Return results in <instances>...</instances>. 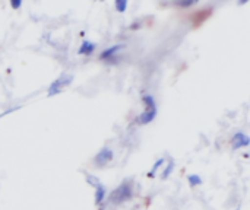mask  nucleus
<instances>
[{
    "instance_id": "nucleus-15",
    "label": "nucleus",
    "mask_w": 250,
    "mask_h": 210,
    "mask_svg": "<svg viewBox=\"0 0 250 210\" xmlns=\"http://www.w3.org/2000/svg\"><path fill=\"white\" fill-rule=\"evenodd\" d=\"M21 6H22V1L21 0H12L10 1V7L12 9H19Z\"/></svg>"
},
{
    "instance_id": "nucleus-13",
    "label": "nucleus",
    "mask_w": 250,
    "mask_h": 210,
    "mask_svg": "<svg viewBox=\"0 0 250 210\" xmlns=\"http://www.w3.org/2000/svg\"><path fill=\"white\" fill-rule=\"evenodd\" d=\"M114 7H116V10L120 12V13L126 12V9H127V0H116Z\"/></svg>"
},
{
    "instance_id": "nucleus-5",
    "label": "nucleus",
    "mask_w": 250,
    "mask_h": 210,
    "mask_svg": "<svg viewBox=\"0 0 250 210\" xmlns=\"http://www.w3.org/2000/svg\"><path fill=\"white\" fill-rule=\"evenodd\" d=\"M212 10H214V9H212L211 6H208V7H205V9H199V10L193 12V13L190 15V20H192L193 26H195V28L201 26V25L212 15Z\"/></svg>"
},
{
    "instance_id": "nucleus-6",
    "label": "nucleus",
    "mask_w": 250,
    "mask_h": 210,
    "mask_svg": "<svg viewBox=\"0 0 250 210\" xmlns=\"http://www.w3.org/2000/svg\"><path fill=\"white\" fill-rule=\"evenodd\" d=\"M113 156H114V153H113V151H111L110 148H103V149L94 156V165L101 168V167L107 165L108 162H111V161H113Z\"/></svg>"
},
{
    "instance_id": "nucleus-4",
    "label": "nucleus",
    "mask_w": 250,
    "mask_h": 210,
    "mask_svg": "<svg viewBox=\"0 0 250 210\" xmlns=\"http://www.w3.org/2000/svg\"><path fill=\"white\" fill-rule=\"evenodd\" d=\"M126 45L125 44H116L113 47H108L105 50H103L98 56V58L101 61H108V63H117L119 61V57H117V53L122 51Z\"/></svg>"
},
{
    "instance_id": "nucleus-10",
    "label": "nucleus",
    "mask_w": 250,
    "mask_h": 210,
    "mask_svg": "<svg viewBox=\"0 0 250 210\" xmlns=\"http://www.w3.org/2000/svg\"><path fill=\"white\" fill-rule=\"evenodd\" d=\"M166 162V158H160L155 164H154V167L151 168V171L148 172V178H154L155 177V171L157 170H160L161 167H163V164Z\"/></svg>"
},
{
    "instance_id": "nucleus-8",
    "label": "nucleus",
    "mask_w": 250,
    "mask_h": 210,
    "mask_svg": "<svg viewBox=\"0 0 250 210\" xmlns=\"http://www.w3.org/2000/svg\"><path fill=\"white\" fill-rule=\"evenodd\" d=\"M94 189H95V205L100 206V205H103V202L107 197V189L100 181L97 184H94Z\"/></svg>"
},
{
    "instance_id": "nucleus-14",
    "label": "nucleus",
    "mask_w": 250,
    "mask_h": 210,
    "mask_svg": "<svg viewBox=\"0 0 250 210\" xmlns=\"http://www.w3.org/2000/svg\"><path fill=\"white\" fill-rule=\"evenodd\" d=\"M179 7H190L193 4H196V0H186V1H177L176 3Z\"/></svg>"
},
{
    "instance_id": "nucleus-16",
    "label": "nucleus",
    "mask_w": 250,
    "mask_h": 210,
    "mask_svg": "<svg viewBox=\"0 0 250 210\" xmlns=\"http://www.w3.org/2000/svg\"><path fill=\"white\" fill-rule=\"evenodd\" d=\"M13 110H15V108H12V110H7V111H6V113H4V114H0V118H1V117H3V115H6V114H9V113H12V111H13Z\"/></svg>"
},
{
    "instance_id": "nucleus-1",
    "label": "nucleus",
    "mask_w": 250,
    "mask_h": 210,
    "mask_svg": "<svg viewBox=\"0 0 250 210\" xmlns=\"http://www.w3.org/2000/svg\"><path fill=\"white\" fill-rule=\"evenodd\" d=\"M133 181L132 180H126L123 181L116 190L111 191V194L108 196V202L111 205H122L127 200H130L133 197Z\"/></svg>"
},
{
    "instance_id": "nucleus-11",
    "label": "nucleus",
    "mask_w": 250,
    "mask_h": 210,
    "mask_svg": "<svg viewBox=\"0 0 250 210\" xmlns=\"http://www.w3.org/2000/svg\"><path fill=\"white\" fill-rule=\"evenodd\" d=\"M188 180H189V184H190L192 187H198V186H201V184L204 183V180H202L199 175H196V174H190V175L188 177Z\"/></svg>"
},
{
    "instance_id": "nucleus-9",
    "label": "nucleus",
    "mask_w": 250,
    "mask_h": 210,
    "mask_svg": "<svg viewBox=\"0 0 250 210\" xmlns=\"http://www.w3.org/2000/svg\"><path fill=\"white\" fill-rule=\"evenodd\" d=\"M97 48V44L95 42H91V41H83L78 50V54L81 56H91Z\"/></svg>"
},
{
    "instance_id": "nucleus-12",
    "label": "nucleus",
    "mask_w": 250,
    "mask_h": 210,
    "mask_svg": "<svg viewBox=\"0 0 250 210\" xmlns=\"http://www.w3.org/2000/svg\"><path fill=\"white\" fill-rule=\"evenodd\" d=\"M173 170H174V162H173V159H170V162H168V167H167V168L164 170V172L161 174V180H167V178L171 175Z\"/></svg>"
},
{
    "instance_id": "nucleus-3",
    "label": "nucleus",
    "mask_w": 250,
    "mask_h": 210,
    "mask_svg": "<svg viewBox=\"0 0 250 210\" xmlns=\"http://www.w3.org/2000/svg\"><path fill=\"white\" fill-rule=\"evenodd\" d=\"M73 80V76L72 75H62L60 77H57L54 82H51V85L48 86V91H47V95L48 96H54V95H59L66 86H69Z\"/></svg>"
},
{
    "instance_id": "nucleus-2",
    "label": "nucleus",
    "mask_w": 250,
    "mask_h": 210,
    "mask_svg": "<svg viewBox=\"0 0 250 210\" xmlns=\"http://www.w3.org/2000/svg\"><path fill=\"white\" fill-rule=\"evenodd\" d=\"M142 101L145 104V111L138 117V123L145 126V124H149L151 121L155 120L157 114H158V108H157V101L152 95L146 94L142 96Z\"/></svg>"
},
{
    "instance_id": "nucleus-7",
    "label": "nucleus",
    "mask_w": 250,
    "mask_h": 210,
    "mask_svg": "<svg viewBox=\"0 0 250 210\" xmlns=\"http://www.w3.org/2000/svg\"><path fill=\"white\" fill-rule=\"evenodd\" d=\"M249 136L245 134V133H242V132L236 133V134L231 137V140H230V145H231V149H233V151H239V149H242V148H246V146H249Z\"/></svg>"
}]
</instances>
